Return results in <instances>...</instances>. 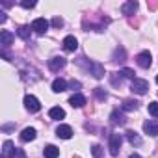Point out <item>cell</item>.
<instances>
[{
  "label": "cell",
  "instance_id": "1",
  "mask_svg": "<svg viewBox=\"0 0 158 158\" xmlns=\"http://www.w3.org/2000/svg\"><path fill=\"white\" fill-rule=\"evenodd\" d=\"M130 89H132L134 93H138V95H145L147 89H149V82L143 80V78H134L132 84H130Z\"/></svg>",
  "mask_w": 158,
  "mask_h": 158
},
{
  "label": "cell",
  "instance_id": "2",
  "mask_svg": "<svg viewBox=\"0 0 158 158\" xmlns=\"http://www.w3.org/2000/svg\"><path fill=\"white\" fill-rule=\"evenodd\" d=\"M121 143H123V138H121V134H112V136H110L108 149H110V154H112V156H117V154H119Z\"/></svg>",
  "mask_w": 158,
  "mask_h": 158
},
{
  "label": "cell",
  "instance_id": "3",
  "mask_svg": "<svg viewBox=\"0 0 158 158\" xmlns=\"http://www.w3.org/2000/svg\"><path fill=\"white\" fill-rule=\"evenodd\" d=\"M136 63H138L141 69H149L151 63H152V56H151V52H149V50L139 52V54L136 56Z\"/></svg>",
  "mask_w": 158,
  "mask_h": 158
},
{
  "label": "cell",
  "instance_id": "4",
  "mask_svg": "<svg viewBox=\"0 0 158 158\" xmlns=\"http://www.w3.org/2000/svg\"><path fill=\"white\" fill-rule=\"evenodd\" d=\"M24 108H26L30 114H37V112L41 110V104H39V101H37L34 95H26V97H24Z\"/></svg>",
  "mask_w": 158,
  "mask_h": 158
},
{
  "label": "cell",
  "instance_id": "5",
  "mask_svg": "<svg viewBox=\"0 0 158 158\" xmlns=\"http://www.w3.org/2000/svg\"><path fill=\"white\" fill-rule=\"evenodd\" d=\"M32 30H34L35 34H45V32L48 30V21H47V19H43V17L35 19V21L32 23Z\"/></svg>",
  "mask_w": 158,
  "mask_h": 158
},
{
  "label": "cell",
  "instance_id": "6",
  "mask_svg": "<svg viewBox=\"0 0 158 158\" xmlns=\"http://www.w3.org/2000/svg\"><path fill=\"white\" fill-rule=\"evenodd\" d=\"M63 48L67 50V52H74L76 48H78V41H76V37L74 35H67L65 39H63Z\"/></svg>",
  "mask_w": 158,
  "mask_h": 158
},
{
  "label": "cell",
  "instance_id": "7",
  "mask_svg": "<svg viewBox=\"0 0 158 158\" xmlns=\"http://www.w3.org/2000/svg\"><path fill=\"white\" fill-rule=\"evenodd\" d=\"M65 58H61V56H54V58H50L48 60V67L52 69V71H60V69H63L65 67Z\"/></svg>",
  "mask_w": 158,
  "mask_h": 158
},
{
  "label": "cell",
  "instance_id": "8",
  "mask_svg": "<svg viewBox=\"0 0 158 158\" xmlns=\"http://www.w3.org/2000/svg\"><path fill=\"white\" fill-rule=\"evenodd\" d=\"M56 136L61 138V139H71V136H73V128H71L69 125H60V127L56 128Z\"/></svg>",
  "mask_w": 158,
  "mask_h": 158
},
{
  "label": "cell",
  "instance_id": "9",
  "mask_svg": "<svg viewBox=\"0 0 158 158\" xmlns=\"http://www.w3.org/2000/svg\"><path fill=\"white\" fill-rule=\"evenodd\" d=\"M143 130H145L149 136H158V121H152V119L145 121V123H143Z\"/></svg>",
  "mask_w": 158,
  "mask_h": 158
},
{
  "label": "cell",
  "instance_id": "10",
  "mask_svg": "<svg viewBox=\"0 0 158 158\" xmlns=\"http://www.w3.org/2000/svg\"><path fill=\"white\" fill-rule=\"evenodd\" d=\"M69 104H71L73 108H82V106L86 104V97H84L82 93H74V95L69 99Z\"/></svg>",
  "mask_w": 158,
  "mask_h": 158
},
{
  "label": "cell",
  "instance_id": "11",
  "mask_svg": "<svg viewBox=\"0 0 158 158\" xmlns=\"http://www.w3.org/2000/svg\"><path fill=\"white\" fill-rule=\"evenodd\" d=\"M13 39H15V35H13L10 30H2V32H0V43H2L4 47L11 45V43H13Z\"/></svg>",
  "mask_w": 158,
  "mask_h": 158
},
{
  "label": "cell",
  "instance_id": "12",
  "mask_svg": "<svg viewBox=\"0 0 158 158\" xmlns=\"http://www.w3.org/2000/svg\"><path fill=\"white\" fill-rule=\"evenodd\" d=\"M88 69L91 71V74H93L95 78H102V76H104V67H102L101 63H89Z\"/></svg>",
  "mask_w": 158,
  "mask_h": 158
},
{
  "label": "cell",
  "instance_id": "13",
  "mask_svg": "<svg viewBox=\"0 0 158 158\" xmlns=\"http://www.w3.org/2000/svg\"><path fill=\"white\" fill-rule=\"evenodd\" d=\"M35 136H37V132H35V128H32V127H28V128H24V130L21 132V139H23V141H34Z\"/></svg>",
  "mask_w": 158,
  "mask_h": 158
},
{
  "label": "cell",
  "instance_id": "14",
  "mask_svg": "<svg viewBox=\"0 0 158 158\" xmlns=\"http://www.w3.org/2000/svg\"><path fill=\"white\" fill-rule=\"evenodd\" d=\"M136 10H138V2H134V0H128V2H125V4L121 6V11H123L125 15H132Z\"/></svg>",
  "mask_w": 158,
  "mask_h": 158
},
{
  "label": "cell",
  "instance_id": "15",
  "mask_svg": "<svg viewBox=\"0 0 158 158\" xmlns=\"http://www.w3.org/2000/svg\"><path fill=\"white\" fill-rule=\"evenodd\" d=\"M67 89V82L63 80V78H56V80L52 82V91L54 93H61Z\"/></svg>",
  "mask_w": 158,
  "mask_h": 158
},
{
  "label": "cell",
  "instance_id": "16",
  "mask_svg": "<svg viewBox=\"0 0 158 158\" xmlns=\"http://www.w3.org/2000/svg\"><path fill=\"white\" fill-rule=\"evenodd\" d=\"M127 139L130 141V145H136V147H139V145L143 143V139H141L134 130H127Z\"/></svg>",
  "mask_w": 158,
  "mask_h": 158
},
{
  "label": "cell",
  "instance_id": "17",
  "mask_svg": "<svg viewBox=\"0 0 158 158\" xmlns=\"http://www.w3.org/2000/svg\"><path fill=\"white\" fill-rule=\"evenodd\" d=\"M43 154H45V158H58L60 156V149L56 145H47L45 151H43Z\"/></svg>",
  "mask_w": 158,
  "mask_h": 158
},
{
  "label": "cell",
  "instance_id": "18",
  "mask_svg": "<svg viewBox=\"0 0 158 158\" xmlns=\"http://www.w3.org/2000/svg\"><path fill=\"white\" fill-rule=\"evenodd\" d=\"M48 115H50V119H56V121H60V119H63V117H65V112H63V108H60V106H54V108H50Z\"/></svg>",
  "mask_w": 158,
  "mask_h": 158
},
{
  "label": "cell",
  "instance_id": "19",
  "mask_svg": "<svg viewBox=\"0 0 158 158\" xmlns=\"http://www.w3.org/2000/svg\"><path fill=\"white\" fill-rule=\"evenodd\" d=\"M110 119H112V123H114V125H125V123H127V117H125L123 114H119L117 110H115V112H112Z\"/></svg>",
  "mask_w": 158,
  "mask_h": 158
},
{
  "label": "cell",
  "instance_id": "20",
  "mask_svg": "<svg viewBox=\"0 0 158 158\" xmlns=\"http://www.w3.org/2000/svg\"><path fill=\"white\" fill-rule=\"evenodd\" d=\"M121 110H125V112L138 110V102H136V101H125V102L121 104Z\"/></svg>",
  "mask_w": 158,
  "mask_h": 158
},
{
  "label": "cell",
  "instance_id": "21",
  "mask_svg": "<svg viewBox=\"0 0 158 158\" xmlns=\"http://www.w3.org/2000/svg\"><path fill=\"white\" fill-rule=\"evenodd\" d=\"M13 151H15V149H13V143H11L10 139H6L4 145H2V154H4V156H11Z\"/></svg>",
  "mask_w": 158,
  "mask_h": 158
},
{
  "label": "cell",
  "instance_id": "22",
  "mask_svg": "<svg viewBox=\"0 0 158 158\" xmlns=\"http://www.w3.org/2000/svg\"><path fill=\"white\" fill-rule=\"evenodd\" d=\"M30 30H32V26H21L17 34H19L24 41H28V39H30Z\"/></svg>",
  "mask_w": 158,
  "mask_h": 158
},
{
  "label": "cell",
  "instance_id": "23",
  "mask_svg": "<svg viewBox=\"0 0 158 158\" xmlns=\"http://www.w3.org/2000/svg\"><path fill=\"white\" fill-rule=\"evenodd\" d=\"M114 61H125V48H115V52H114Z\"/></svg>",
  "mask_w": 158,
  "mask_h": 158
},
{
  "label": "cell",
  "instance_id": "24",
  "mask_svg": "<svg viewBox=\"0 0 158 158\" xmlns=\"http://www.w3.org/2000/svg\"><path fill=\"white\" fill-rule=\"evenodd\" d=\"M93 93H95V97H97L99 101H104V99L108 97V93H106L102 88H95V89H93Z\"/></svg>",
  "mask_w": 158,
  "mask_h": 158
},
{
  "label": "cell",
  "instance_id": "25",
  "mask_svg": "<svg viewBox=\"0 0 158 158\" xmlns=\"http://www.w3.org/2000/svg\"><path fill=\"white\" fill-rule=\"evenodd\" d=\"M147 110H149V114H151L152 117H158V102H149Z\"/></svg>",
  "mask_w": 158,
  "mask_h": 158
},
{
  "label": "cell",
  "instance_id": "26",
  "mask_svg": "<svg viewBox=\"0 0 158 158\" xmlns=\"http://www.w3.org/2000/svg\"><path fill=\"white\" fill-rule=\"evenodd\" d=\"M119 74H121V76H125V78H130V80H134V74H136V73H134L132 69H127V67H125V69H121V71H119Z\"/></svg>",
  "mask_w": 158,
  "mask_h": 158
},
{
  "label": "cell",
  "instance_id": "27",
  "mask_svg": "<svg viewBox=\"0 0 158 158\" xmlns=\"http://www.w3.org/2000/svg\"><path fill=\"white\" fill-rule=\"evenodd\" d=\"M21 6H23L24 10H30V8L35 6V0H21Z\"/></svg>",
  "mask_w": 158,
  "mask_h": 158
},
{
  "label": "cell",
  "instance_id": "28",
  "mask_svg": "<svg viewBox=\"0 0 158 158\" xmlns=\"http://www.w3.org/2000/svg\"><path fill=\"white\" fill-rule=\"evenodd\" d=\"M91 152H93V156H95V158H101V156H102V147H101V145H93Z\"/></svg>",
  "mask_w": 158,
  "mask_h": 158
},
{
  "label": "cell",
  "instance_id": "29",
  "mask_svg": "<svg viewBox=\"0 0 158 158\" xmlns=\"http://www.w3.org/2000/svg\"><path fill=\"white\" fill-rule=\"evenodd\" d=\"M119 73H114L112 74V78H110V80H112V86H121V76H117Z\"/></svg>",
  "mask_w": 158,
  "mask_h": 158
},
{
  "label": "cell",
  "instance_id": "30",
  "mask_svg": "<svg viewBox=\"0 0 158 158\" xmlns=\"http://www.w3.org/2000/svg\"><path fill=\"white\" fill-rule=\"evenodd\" d=\"M10 158H24V151H23V149H17V147H15V151L11 152V156H10Z\"/></svg>",
  "mask_w": 158,
  "mask_h": 158
},
{
  "label": "cell",
  "instance_id": "31",
  "mask_svg": "<svg viewBox=\"0 0 158 158\" xmlns=\"http://www.w3.org/2000/svg\"><path fill=\"white\" fill-rule=\"evenodd\" d=\"M52 26L61 28V26H63V19H61V17H54V19H52Z\"/></svg>",
  "mask_w": 158,
  "mask_h": 158
},
{
  "label": "cell",
  "instance_id": "32",
  "mask_svg": "<svg viewBox=\"0 0 158 158\" xmlns=\"http://www.w3.org/2000/svg\"><path fill=\"white\" fill-rule=\"evenodd\" d=\"M0 23H6V13H0Z\"/></svg>",
  "mask_w": 158,
  "mask_h": 158
},
{
  "label": "cell",
  "instance_id": "33",
  "mask_svg": "<svg viewBox=\"0 0 158 158\" xmlns=\"http://www.w3.org/2000/svg\"><path fill=\"white\" fill-rule=\"evenodd\" d=\"M128 158H141V156H139V154H130Z\"/></svg>",
  "mask_w": 158,
  "mask_h": 158
},
{
  "label": "cell",
  "instance_id": "34",
  "mask_svg": "<svg viewBox=\"0 0 158 158\" xmlns=\"http://www.w3.org/2000/svg\"><path fill=\"white\" fill-rule=\"evenodd\" d=\"M156 84H158V74H156Z\"/></svg>",
  "mask_w": 158,
  "mask_h": 158
}]
</instances>
